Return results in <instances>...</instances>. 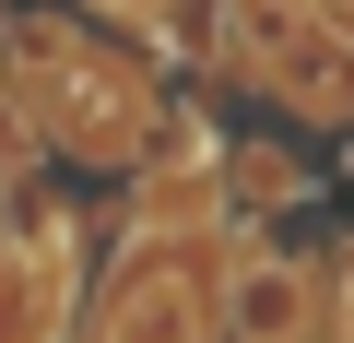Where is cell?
<instances>
[{"label": "cell", "instance_id": "cell-2", "mask_svg": "<svg viewBox=\"0 0 354 343\" xmlns=\"http://www.w3.org/2000/svg\"><path fill=\"white\" fill-rule=\"evenodd\" d=\"M24 60H36V83H48V130L71 142V154H95V166H130L142 154V83L118 71V60H83V36H24Z\"/></svg>", "mask_w": 354, "mask_h": 343}, {"label": "cell", "instance_id": "cell-3", "mask_svg": "<svg viewBox=\"0 0 354 343\" xmlns=\"http://www.w3.org/2000/svg\"><path fill=\"white\" fill-rule=\"evenodd\" d=\"M213 308H225L236 343H307V319H319V272L283 261V249H248V261L213 284Z\"/></svg>", "mask_w": 354, "mask_h": 343}, {"label": "cell", "instance_id": "cell-4", "mask_svg": "<svg viewBox=\"0 0 354 343\" xmlns=\"http://www.w3.org/2000/svg\"><path fill=\"white\" fill-rule=\"evenodd\" d=\"M95 12H118V24H153V12H165V0H95Z\"/></svg>", "mask_w": 354, "mask_h": 343}, {"label": "cell", "instance_id": "cell-1", "mask_svg": "<svg viewBox=\"0 0 354 343\" xmlns=\"http://www.w3.org/2000/svg\"><path fill=\"white\" fill-rule=\"evenodd\" d=\"M95 343H213V284L177 237H130L118 272H106V308H95Z\"/></svg>", "mask_w": 354, "mask_h": 343}]
</instances>
